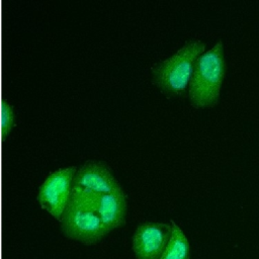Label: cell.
Wrapping results in <instances>:
<instances>
[{"label":"cell","instance_id":"obj_1","mask_svg":"<svg viewBox=\"0 0 259 259\" xmlns=\"http://www.w3.org/2000/svg\"><path fill=\"white\" fill-rule=\"evenodd\" d=\"M224 43L219 39L211 49L197 57L188 85L191 103L196 107L212 106L218 102L226 74Z\"/></svg>","mask_w":259,"mask_h":259},{"label":"cell","instance_id":"obj_2","mask_svg":"<svg viewBox=\"0 0 259 259\" xmlns=\"http://www.w3.org/2000/svg\"><path fill=\"white\" fill-rule=\"evenodd\" d=\"M206 51L201 39L186 41L175 53L152 67L153 82L168 94H180L186 89L197 57Z\"/></svg>","mask_w":259,"mask_h":259},{"label":"cell","instance_id":"obj_3","mask_svg":"<svg viewBox=\"0 0 259 259\" xmlns=\"http://www.w3.org/2000/svg\"><path fill=\"white\" fill-rule=\"evenodd\" d=\"M60 221L66 237L87 245L97 243L109 232L96 211L74 192Z\"/></svg>","mask_w":259,"mask_h":259},{"label":"cell","instance_id":"obj_4","mask_svg":"<svg viewBox=\"0 0 259 259\" xmlns=\"http://www.w3.org/2000/svg\"><path fill=\"white\" fill-rule=\"evenodd\" d=\"M76 171L74 165L56 169L46 177L39 188L41 207L58 220H61L71 201Z\"/></svg>","mask_w":259,"mask_h":259},{"label":"cell","instance_id":"obj_5","mask_svg":"<svg viewBox=\"0 0 259 259\" xmlns=\"http://www.w3.org/2000/svg\"><path fill=\"white\" fill-rule=\"evenodd\" d=\"M73 192L79 195L96 211L108 231L124 224L128 203L127 196L123 189L110 193L95 194L73 188Z\"/></svg>","mask_w":259,"mask_h":259},{"label":"cell","instance_id":"obj_6","mask_svg":"<svg viewBox=\"0 0 259 259\" xmlns=\"http://www.w3.org/2000/svg\"><path fill=\"white\" fill-rule=\"evenodd\" d=\"M172 227L166 223L149 222L137 227L133 251L137 259H160L167 246Z\"/></svg>","mask_w":259,"mask_h":259},{"label":"cell","instance_id":"obj_7","mask_svg":"<svg viewBox=\"0 0 259 259\" xmlns=\"http://www.w3.org/2000/svg\"><path fill=\"white\" fill-rule=\"evenodd\" d=\"M73 188L95 194L110 193L123 189L104 163L91 160L86 161L77 169Z\"/></svg>","mask_w":259,"mask_h":259},{"label":"cell","instance_id":"obj_8","mask_svg":"<svg viewBox=\"0 0 259 259\" xmlns=\"http://www.w3.org/2000/svg\"><path fill=\"white\" fill-rule=\"evenodd\" d=\"M171 235L160 259H189L190 247L186 235L174 221H171Z\"/></svg>","mask_w":259,"mask_h":259},{"label":"cell","instance_id":"obj_9","mask_svg":"<svg viewBox=\"0 0 259 259\" xmlns=\"http://www.w3.org/2000/svg\"><path fill=\"white\" fill-rule=\"evenodd\" d=\"M15 124V112L11 104L5 99L1 103V132L2 136L6 137Z\"/></svg>","mask_w":259,"mask_h":259}]
</instances>
